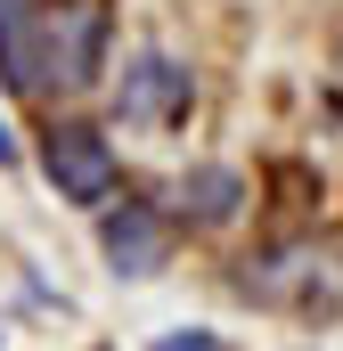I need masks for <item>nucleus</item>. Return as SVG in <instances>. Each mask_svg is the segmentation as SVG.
<instances>
[{
	"label": "nucleus",
	"mask_w": 343,
	"mask_h": 351,
	"mask_svg": "<svg viewBox=\"0 0 343 351\" xmlns=\"http://www.w3.org/2000/svg\"><path fill=\"white\" fill-rule=\"evenodd\" d=\"M156 351H229L213 327H172V335H156Z\"/></svg>",
	"instance_id": "6e6552de"
},
{
	"label": "nucleus",
	"mask_w": 343,
	"mask_h": 351,
	"mask_svg": "<svg viewBox=\"0 0 343 351\" xmlns=\"http://www.w3.org/2000/svg\"><path fill=\"white\" fill-rule=\"evenodd\" d=\"M106 66V0H41L33 25V98H74Z\"/></svg>",
	"instance_id": "f257e3e1"
},
{
	"label": "nucleus",
	"mask_w": 343,
	"mask_h": 351,
	"mask_svg": "<svg viewBox=\"0 0 343 351\" xmlns=\"http://www.w3.org/2000/svg\"><path fill=\"white\" fill-rule=\"evenodd\" d=\"M41 172H49V188H58L66 204H90V213L123 196V156L106 147V131L82 123V114H58V123L41 131Z\"/></svg>",
	"instance_id": "f03ea898"
},
{
	"label": "nucleus",
	"mask_w": 343,
	"mask_h": 351,
	"mask_svg": "<svg viewBox=\"0 0 343 351\" xmlns=\"http://www.w3.org/2000/svg\"><path fill=\"white\" fill-rule=\"evenodd\" d=\"M98 245H106V269L115 278H156L172 262V213H156L147 196H123V204H106Z\"/></svg>",
	"instance_id": "39448f33"
},
{
	"label": "nucleus",
	"mask_w": 343,
	"mask_h": 351,
	"mask_svg": "<svg viewBox=\"0 0 343 351\" xmlns=\"http://www.w3.org/2000/svg\"><path fill=\"white\" fill-rule=\"evenodd\" d=\"M98 351H106V343H98Z\"/></svg>",
	"instance_id": "9d476101"
},
{
	"label": "nucleus",
	"mask_w": 343,
	"mask_h": 351,
	"mask_svg": "<svg viewBox=\"0 0 343 351\" xmlns=\"http://www.w3.org/2000/svg\"><path fill=\"white\" fill-rule=\"evenodd\" d=\"M0 164H16V139H8V123H0Z\"/></svg>",
	"instance_id": "1a4fd4ad"
},
{
	"label": "nucleus",
	"mask_w": 343,
	"mask_h": 351,
	"mask_svg": "<svg viewBox=\"0 0 343 351\" xmlns=\"http://www.w3.org/2000/svg\"><path fill=\"white\" fill-rule=\"evenodd\" d=\"M33 25H41V0H0V82L33 98Z\"/></svg>",
	"instance_id": "0eeeda50"
},
{
	"label": "nucleus",
	"mask_w": 343,
	"mask_h": 351,
	"mask_svg": "<svg viewBox=\"0 0 343 351\" xmlns=\"http://www.w3.org/2000/svg\"><path fill=\"white\" fill-rule=\"evenodd\" d=\"M246 172H229V164H196V172L172 188V221H188V229H229L237 213H246Z\"/></svg>",
	"instance_id": "423d86ee"
},
{
	"label": "nucleus",
	"mask_w": 343,
	"mask_h": 351,
	"mask_svg": "<svg viewBox=\"0 0 343 351\" xmlns=\"http://www.w3.org/2000/svg\"><path fill=\"white\" fill-rule=\"evenodd\" d=\"M188 106H196V74L164 49H139L115 82V123H131V131H180Z\"/></svg>",
	"instance_id": "20e7f679"
},
{
	"label": "nucleus",
	"mask_w": 343,
	"mask_h": 351,
	"mask_svg": "<svg viewBox=\"0 0 343 351\" xmlns=\"http://www.w3.org/2000/svg\"><path fill=\"white\" fill-rule=\"evenodd\" d=\"M237 286H246L254 302H270V311H303V319H319V311H343V262L311 254V245L254 254V262L237 269Z\"/></svg>",
	"instance_id": "7ed1b4c3"
}]
</instances>
